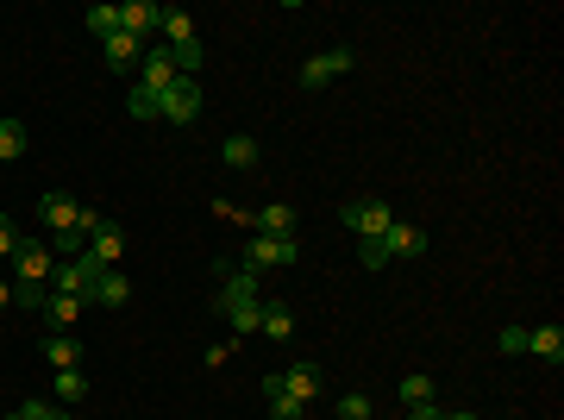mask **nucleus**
I'll return each mask as SVG.
<instances>
[{
    "mask_svg": "<svg viewBox=\"0 0 564 420\" xmlns=\"http://www.w3.org/2000/svg\"><path fill=\"white\" fill-rule=\"evenodd\" d=\"M214 308L226 314V326L239 339H251L257 333V314H264V301H257V276L251 270H232L226 283H220V295H214Z\"/></svg>",
    "mask_w": 564,
    "mask_h": 420,
    "instance_id": "nucleus-1",
    "label": "nucleus"
},
{
    "mask_svg": "<svg viewBox=\"0 0 564 420\" xmlns=\"http://www.w3.org/2000/svg\"><path fill=\"white\" fill-rule=\"evenodd\" d=\"M38 220H44V232H51V239H63V232H88L101 214H88L82 201H69V195H57V189H51V195L38 201Z\"/></svg>",
    "mask_w": 564,
    "mask_h": 420,
    "instance_id": "nucleus-2",
    "label": "nucleus"
},
{
    "mask_svg": "<svg viewBox=\"0 0 564 420\" xmlns=\"http://www.w3.org/2000/svg\"><path fill=\"white\" fill-rule=\"evenodd\" d=\"M289 264H301V245L295 239H264V232H251L245 239V264L239 270H289Z\"/></svg>",
    "mask_w": 564,
    "mask_h": 420,
    "instance_id": "nucleus-3",
    "label": "nucleus"
},
{
    "mask_svg": "<svg viewBox=\"0 0 564 420\" xmlns=\"http://www.w3.org/2000/svg\"><path fill=\"white\" fill-rule=\"evenodd\" d=\"M351 232H358V245L364 239H383V232L395 226V214H389V201H376V195H364V201H345V214H339Z\"/></svg>",
    "mask_w": 564,
    "mask_h": 420,
    "instance_id": "nucleus-4",
    "label": "nucleus"
},
{
    "mask_svg": "<svg viewBox=\"0 0 564 420\" xmlns=\"http://www.w3.org/2000/svg\"><path fill=\"white\" fill-rule=\"evenodd\" d=\"M94 283H101V264H94L88 251L51 270V295H82V301H88V295H94Z\"/></svg>",
    "mask_w": 564,
    "mask_h": 420,
    "instance_id": "nucleus-5",
    "label": "nucleus"
},
{
    "mask_svg": "<svg viewBox=\"0 0 564 420\" xmlns=\"http://www.w3.org/2000/svg\"><path fill=\"white\" fill-rule=\"evenodd\" d=\"M383 264H408V258H420V251H427V226H414V220H395L383 239Z\"/></svg>",
    "mask_w": 564,
    "mask_h": 420,
    "instance_id": "nucleus-6",
    "label": "nucleus"
},
{
    "mask_svg": "<svg viewBox=\"0 0 564 420\" xmlns=\"http://www.w3.org/2000/svg\"><path fill=\"white\" fill-rule=\"evenodd\" d=\"M138 69H145V82H138V88H151V95H170V88L182 82V76H176V57H170V44H145V57H138Z\"/></svg>",
    "mask_w": 564,
    "mask_h": 420,
    "instance_id": "nucleus-7",
    "label": "nucleus"
},
{
    "mask_svg": "<svg viewBox=\"0 0 564 420\" xmlns=\"http://www.w3.org/2000/svg\"><path fill=\"white\" fill-rule=\"evenodd\" d=\"M320 389H326V370H320V364H289V370H276V395H295L301 408H308Z\"/></svg>",
    "mask_w": 564,
    "mask_h": 420,
    "instance_id": "nucleus-8",
    "label": "nucleus"
},
{
    "mask_svg": "<svg viewBox=\"0 0 564 420\" xmlns=\"http://www.w3.org/2000/svg\"><path fill=\"white\" fill-rule=\"evenodd\" d=\"M88 258L101 264V270H120V258H126V232L113 226V220H94V226H88Z\"/></svg>",
    "mask_w": 564,
    "mask_h": 420,
    "instance_id": "nucleus-9",
    "label": "nucleus"
},
{
    "mask_svg": "<svg viewBox=\"0 0 564 420\" xmlns=\"http://www.w3.org/2000/svg\"><path fill=\"white\" fill-rule=\"evenodd\" d=\"M345 69H351V44H333V51H320V57L301 63V88H326L333 76H345Z\"/></svg>",
    "mask_w": 564,
    "mask_h": 420,
    "instance_id": "nucleus-10",
    "label": "nucleus"
},
{
    "mask_svg": "<svg viewBox=\"0 0 564 420\" xmlns=\"http://www.w3.org/2000/svg\"><path fill=\"white\" fill-rule=\"evenodd\" d=\"M57 264H51V245L44 239H19V251H13V276L19 283H44Z\"/></svg>",
    "mask_w": 564,
    "mask_h": 420,
    "instance_id": "nucleus-11",
    "label": "nucleus"
},
{
    "mask_svg": "<svg viewBox=\"0 0 564 420\" xmlns=\"http://www.w3.org/2000/svg\"><path fill=\"white\" fill-rule=\"evenodd\" d=\"M163 120H170V126H188V120H201V82H176L170 88V95H163Z\"/></svg>",
    "mask_w": 564,
    "mask_h": 420,
    "instance_id": "nucleus-12",
    "label": "nucleus"
},
{
    "mask_svg": "<svg viewBox=\"0 0 564 420\" xmlns=\"http://www.w3.org/2000/svg\"><path fill=\"white\" fill-rule=\"evenodd\" d=\"M157 19H163V7H151V0H126V7H120V32L138 38V44H151Z\"/></svg>",
    "mask_w": 564,
    "mask_h": 420,
    "instance_id": "nucleus-13",
    "label": "nucleus"
},
{
    "mask_svg": "<svg viewBox=\"0 0 564 420\" xmlns=\"http://www.w3.org/2000/svg\"><path fill=\"white\" fill-rule=\"evenodd\" d=\"M251 232H264V239H295V207H282V201L257 207V214H251Z\"/></svg>",
    "mask_w": 564,
    "mask_h": 420,
    "instance_id": "nucleus-14",
    "label": "nucleus"
},
{
    "mask_svg": "<svg viewBox=\"0 0 564 420\" xmlns=\"http://www.w3.org/2000/svg\"><path fill=\"white\" fill-rule=\"evenodd\" d=\"M126 301H132V283H126V270H101V283H94L88 308H126Z\"/></svg>",
    "mask_w": 564,
    "mask_h": 420,
    "instance_id": "nucleus-15",
    "label": "nucleus"
},
{
    "mask_svg": "<svg viewBox=\"0 0 564 420\" xmlns=\"http://www.w3.org/2000/svg\"><path fill=\"white\" fill-rule=\"evenodd\" d=\"M82 308H88V301L82 295H44V320H51V333H69V326H76L82 320Z\"/></svg>",
    "mask_w": 564,
    "mask_h": 420,
    "instance_id": "nucleus-16",
    "label": "nucleus"
},
{
    "mask_svg": "<svg viewBox=\"0 0 564 420\" xmlns=\"http://www.w3.org/2000/svg\"><path fill=\"white\" fill-rule=\"evenodd\" d=\"M527 352H533V358H546V364H558V358H564V326H558V320L527 326Z\"/></svg>",
    "mask_w": 564,
    "mask_h": 420,
    "instance_id": "nucleus-17",
    "label": "nucleus"
},
{
    "mask_svg": "<svg viewBox=\"0 0 564 420\" xmlns=\"http://www.w3.org/2000/svg\"><path fill=\"white\" fill-rule=\"evenodd\" d=\"M138 57H145V44H138V38H126V32L101 38V63L107 69H138Z\"/></svg>",
    "mask_w": 564,
    "mask_h": 420,
    "instance_id": "nucleus-18",
    "label": "nucleus"
},
{
    "mask_svg": "<svg viewBox=\"0 0 564 420\" xmlns=\"http://www.w3.org/2000/svg\"><path fill=\"white\" fill-rule=\"evenodd\" d=\"M257 333H264V339H295V314L282 308V301H264V314H257Z\"/></svg>",
    "mask_w": 564,
    "mask_h": 420,
    "instance_id": "nucleus-19",
    "label": "nucleus"
},
{
    "mask_svg": "<svg viewBox=\"0 0 564 420\" xmlns=\"http://www.w3.org/2000/svg\"><path fill=\"white\" fill-rule=\"evenodd\" d=\"M157 32H163V44H195V38H201V32H195V19H188L182 7H163Z\"/></svg>",
    "mask_w": 564,
    "mask_h": 420,
    "instance_id": "nucleus-20",
    "label": "nucleus"
},
{
    "mask_svg": "<svg viewBox=\"0 0 564 420\" xmlns=\"http://www.w3.org/2000/svg\"><path fill=\"white\" fill-rule=\"evenodd\" d=\"M44 358H51L57 370H76V364H82V345H76V333H44Z\"/></svg>",
    "mask_w": 564,
    "mask_h": 420,
    "instance_id": "nucleus-21",
    "label": "nucleus"
},
{
    "mask_svg": "<svg viewBox=\"0 0 564 420\" xmlns=\"http://www.w3.org/2000/svg\"><path fill=\"white\" fill-rule=\"evenodd\" d=\"M220 157L232 163V170H257V157H264V151H257V138H245V132H232L226 145H220Z\"/></svg>",
    "mask_w": 564,
    "mask_h": 420,
    "instance_id": "nucleus-22",
    "label": "nucleus"
},
{
    "mask_svg": "<svg viewBox=\"0 0 564 420\" xmlns=\"http://www.w3.org/2000/svg\"><path fill=\"white\" fill-rule=\"evenodd\" d=\"M26 145H32V132H26V120H0V163L26 157Z\"/></svg>",
    "mask_w": 564,
    "mask_h": 420,
    "instance_id": "nucleus-23",
    "label": "nucleus"
},
{
    "mask_svg": "<svg viewBox=\"0 0 564 420\" xmlns=\"http://www.w3.org/2000/svg\"><path fill=\"white\" fill-rule=\"evenodd\" d=\"M82 395H88V377H82V370H57V402H63V408H76Z\"/></svg>",
    "mask_w": 564,
    "mask_h": 420,
    "instance_id": "nucleus-24",
    "label": "nucleus"
},
{
    "mask_svg": "<svg viewBox=\"0 0 564 420\" xmlns=\"http://www.w3.org/2000/svg\"><path fill=\"white\" fill-rule=\"evenodd\" d=\"M126 107L138 113V120H163V95H151V88H132Z\"/></svg>",
    "mask_w": 564,
    "mask_h": 420,
    "instance_id": "nucleus-25",
    "label": "nucleus"
},
{
    "mask_svg": "<svg viewBox=\"0 0 564 420\" xmlns=\"http://www.w3.org/2000/svg\"><path fill=\"white\" fill-rule=\"evenodd\" d=\"M88 32L94 38H113V32H120V7H88Z\"/></svg>",
    "mask_w": 564,
    "mask_h": 420,
    "instance_id": "nucleus-26",
    "label": "nucleus"
},
{
    "mask_svg": "<svg viewBox=\"0 0 564 420\" xmlns=\"http://www.w3.org/2000/svg\"><path fill=\"white\" fill-rule=\"evenodd\" d=\"M402 402H408V408L433 402V377H420V370H414V377H402Z\"/></svg>",
    "mask_w": 564,
    "mask_h": 420,
    "instance_id": "nucleus-27",
    "label": "nucleus"
},
{
    "mask_svg": "<svg viewBox=\"0 0 564 420\" xmlns=\"http://www.w3.org/2000/svg\"><path fill=\"white\" fill-rule=\"evenodd\" d=\"M376 408H370V395L364 389H351V395H339V420H370Z\"/></svg>",
    "mask_w": 564,
    "mask_h": 420,
    "instance_id": "nucleus-28",
    "label": "nucleus"
},
{
    "mask_svg": "<svg viewBox=\"0 0 564 420\" xmlns=\"http://www.w3.org/2000/svg\"><path fill=\"white\" fill-rule=\"evenodd\" d=\"M19 239H26V232H19L7 214H0V264H13V251H19Z\"/></svg>",
    "mask_w": 564,
    "mask_h": 420,
    "instance_id": "nucleus-29",
    "label": "nucleus"
},
{
    "mask_svg": "<svg viewBox=\"0 0 564 420\" xmlns=\"http://www.w3.org/2000/svg\"><path fill=\"white\" fill-rule=\"evenodd\" d=\"M13 308H44V283H13Z\"/></svg>",
    "mask_w": 564,
    "mask_h": 420,
    "instance_id": "nucleus-30",
    "label": "nucleus"
},
{
    "mask_svg": "<svg viewBox=\"0 0 564 420\" xmlns=\"http://www.w3.org/2000/svg\"><path fill=\"white\" fill-rule=\"evenodd\" d=\"M264 402H270V420H301V402H295V395H264Z\"/></svg>",
    "mask_w": 564,
    "mask_h": 420,
    "instance_id": "nucleus-31",
    "label": "nucleus"
},
{
    "mask_svg": "<svg viewBox=\"0 0 564 420\" xmlns=\"http://www.w3.org/2000/svg\"><path fill=\"white\" fill-rule=\"evenodd\" d=\"M502 352H508V358L527 352V326H502Z\"/></svg>",
    "mask_w": 564,
    "mask_h": 420,
    "instance_id": "nucleus-32",
    "label": "nucleus"
},
{
    "mask_svg": "<svg viewBox=\"0 0 564 420\" xmlns=\"http://www.w3.org/2000/svg\"><path fill=\"white\" fill-rule=\"evenodd\" d=\"M19 414H26V420H69V414H63V408H51V402H26Z\"/></svg>",
    "mask_w": 564,
    "mask_h": 420,
    "instance_id": "nucleus-33",
    "label": "nucleus"
},
{
    "mask_svg": "<svg viewBox=\"0 0 564 420\" xmlns=\"http://www.w3.org/2000/svg\"><path fill=\"white\" fill-rule=\"evenodd\" d=\"M402 420H445V408H439V402H420V408H408Z\"/></svg>",
    "mask_w": 564,
    "mask_h": 420,
    "instance_id": "nucleus-34",
    "label": "nucleus"
},
{
    "mask_svg": "<svg viewBox=\"0 0 564 420\" xmlns=\"http://www.w3.org/2000/svg\"><path fill=\"white\" fill-rule=\"evenodd\" d=\"M445 420H483V414H470V408H458V414H452V408H445Z\"/></svg>",
    "mask_w": 564,
    "mask_h": 420,
    "instance_id": "nucleus-35",
    "label": "nucleus"
},
{
    "mask_svg": "<svg viewBox=\"0 0 564 420\" xmlns=\"http://www.w3.org/2000/svg\"><path fill=\"white\" fill-rule=\"evenodd\" d=\"M0 308H13V283H0Z\"/></svg>",
    "mask_w": 564,
    "mask_h": 420,
    "instance_id": "nucleus-36",
    "label": "nucleus"
},
{
    "mask_svg": "<svg viewBox=\"0 0 564 420\" xmlns=\"http://www.w3.org/2000/svg\"><path fill=\"white\" fill-rule=\"evenodd\" d=\"M7 420H26V414H19V408H13V414H7Z\"/></svg>",
    "mask_w": 564,
    "mask_h": 420,
    "instance_id": "nucleus-37",
    "label": "nucleus"
}]
</instances>
